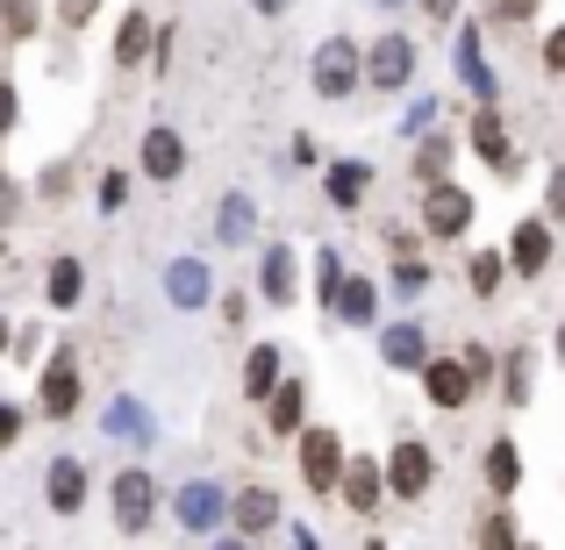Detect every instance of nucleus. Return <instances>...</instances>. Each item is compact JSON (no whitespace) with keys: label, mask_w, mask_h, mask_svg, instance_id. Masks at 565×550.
<instances>
[{"label":"nucleus","mask_w":565,"mask_h":550,"mask_svg":"<svg viewBox=\"0 0 565 550\" xmlns=\"http://www.w3.org/2000/svg\"><path fill=\"white\" fill-rule=\"evenodd\" d=\"M472 222H480V201H472L466 180H437V186H423V201H415V229H423L429 244H466Z\"/></svg>","instance_id":"f257e3e1"},{"label":"nucleus","mask_w":565,"mask_h":550,"mask_svg":"<svg viewBox=\"0 0 565 550\" xmlns=\"http://www.w3.org/2000/svg\"><path fill=\"white\" fill-rule=\"evenodd\" d=\"M108 515H115V529L122 537H143V529L166 515V486H158V472L151 465H122L108 479Z\"/></svg>","instance_id":"f03ea898"},{"label":"nucleus","mask_w":565,"mask_h":550,"mask_svg":"<svg viewBox=\"0 0 565 550\" xmlns=\"http://www.w3.org/2000/svg\"><path fill=\"white\" fill-rule=\"evenodd\" d=\"M308 86H316V100L365 94V43L359 36H322L316 57H308Z\"/></svg>","instance_id":"7ed1b4c3"},{"label":"nucleus","mask_w":565,"mask_h":550,"mask_svg":"<svg viewBox=\"0 0 565 550\" xmlns=\"http://www.w3.org/2000/svg\"><path fill=\"white\" fill-rule=\"evenodd\" d=\"M294 465H301V486H308V494H337V486H344L351 451H344V436H337V429L308 422L301 436H294Z\"/></svg>","instance_id":"20e7f679"},{"label":"nucleus","mask_w":565,"mask_h":550,"mask_svg":"<svg viewBox=\"0 0 565 550\" xmlns=\"http://www.w3.org/2000/svg\"><path fill=\"white\" fill-rule=\"evenodd\" d=\"M250 293H258L265 308H294L308 293V265H301V250H294L287 236H265L258 244V287Z\"/></svg>","instance_id":"39448f33"},{"label":"nucleus","mask_w":565,"mask_h":550,"mask_svg":"<svg viewBox=\"0 0 565 550\" xmlns=\"http://www.w3.org/2000/svg\"><path fill=\"white\" fill-rule=\"evenodd\" d=\"M415 72H423V51H415V36L386 29L380 43H365V94H408Z\"/></svg>","instance_id":"423d86ee"},{"label":"nucleus","mask_w":565,"mask_h":550,"mask_svg":"<svg viewBox=\"0 0 565 550\" xmlns=\"http://www.w3.org/2000/svg\"><path fill=\"white\" fill-rule=\"evenodd\" d=\"M466 151L480 158L494 180H515V172H523V151H515L509 115H501V108H472V115H466Z\"/></svg>","instance_id":"0eeeda50"},{"label":"nucleus","mask_w":565,"mask_h":550,"mask_svg":"<svg viewBox=\"0 0 565 550\" xmlns=\"http://www.w3.org/2000/svg\"><path fill=\"white\" fill-rule=\"evenodd\" d=\"M79 400H86L79 358L57 344L51 358H43V371H36V414H43V422H72V414H79Z\"/></svg>","instance_id":"6e6552de"},{"label":"nucleus","mask_w":565,"mask_h":550,"mask_svg":"<svg viewBox=\"0 0 565 550\" xmlns=\"http://www.w3.org/2000/svg\"><path fill=\"white\" fill-rule=\"evenodd\" d=\"M415 386H423V400H429L437 414H466L472 400H480V379L466 371V358H458V351H437V358L415 371Z\"/></svg>","instance_id":"1a4fd4ad"},{"label":"nucleus","mask_w":565,"mask_h":550,"mask_svg":"<svg viewBox=\"0 0 565 550\" xmlns=\"http://www.w3.org/2000/svg\"><path fill=\"white\" fill-rule=\"evenodd\" d=\"M386 494L394 500H423L429 486H437V451H429L423 436H401V443H386Z\"/></svg>","instance_id":"9d476101"},{"label":"nucleus","mask_w":565,"mask_h":550,"mask_svg":"<svg viewBox=\"0 0 565 550\" xmlns=\"http://www.w3.org/2000/svg\"><path fill=\"white\" fill-rule=\"evenodd\" d=\"M166 508H172V522H180L186 537H222V529H230V494H222L215 479H186Z\"/></svg>","instance_id":"9b49d317"},{"label":"nucleus","mask_w":565,"mask_h":550,"mask_svg":"<svg viewBox=\"0 0 565 550\" xmlns=\"http://www.w3.org/2000/svg\"><path fill=\"white\" fill-rule=\"evenodd\" d=\"M451 72H458V86L472 94V108H501V79H494V65H487V51H480V22L458 29V43H451Z\"/></svg>","instance_id":"f8f14e48"},{"label":"nucleus","mask_w":565,"mask_h":550,"mask_svg":"<svg viewBox=\"0 0 565 550\" xmlns=\"http://www.w3.org/2000/svg\"><path fill=\"white\" fill-rule=\"evenodd\" d=\"M552 229H558V222H544V215H523L509 229V244H501V250H509V272L515 279H544V272H552V250H558Z\"/></svg>","instance_id":"ddd939ff"},{"label":"nucleus","mask_w":565,"mask_h":550,"mask_svg":"<svg viewBox=\"0 0 565 550\" xmlns=\"http://www.w3.org/2000/svg\"><path fill=\"white\" fill-rule=\"evenodd\" d=\"M137 172H143V180H158V186H180L186 180V137L172 122H151V129H143V143H137Z\"/></svg>","instance_id":"4468645a"},{"label":"nucleus","mask_w":565,"mask_h":550,"mask_svg":"<svg viewBox=\"0 0 565 550\" xmlns=\"http://www.w3.org/2000/svg\"><path fill=\"white\" fill-rule=\"evenodd\" d=\"M337 500H344L351 515H365V522H373V515H386V500H394V494H386V465H380V457H365V451H351Z\"/></svg>","instance_id":"2eb2a0df"},{"label":"nucleus","mask_w":565,"mask_h":550,"mask_svg":"<svg viewBox=\"0 0 565 550\" xmlns=\"http://www.w3.org/2000/svg\"><path fill=\"white\" fill-rule=\"evenodd\" d=\"M279 522H287V515H279V494L265 479H250V486H236V494H230V529H236V537L258 543V537H273Z\"/></svg>","instance_id":"dca6fc26"},{"label":"nucleus","mask_w":565,"mask_h":550,"mask_svg":"<svg viewBox=\"0 0 565 550\" xmlns=\"http://www.w3.org/2000/svg\"><path fill=\"white\" fill-rule=\"evenodd\" d=\"M373 158H330V165H322V201L337 207V215H359L365 207V193H373Z\"/></svg>","instance_id":"f3484780"},{"label":"nucleus","mask_w":565,"mask_h":550,"mask_svg":"<svg viewBox=\"0 0 565 550\" xmlns=\"http://www.w3.org/2000/svg\"><path fill=\"white\" fill-rule=\"evenodd\" d=\"M429 358H437V344H429V330L415 315H401V322H386V330H380V365L386 371H423Z\"/></svg>","instance_id":"a211bd4d"},{"label":"nucleus","mask_w":565,"mask_h":550,"mask_svg":"<svg viewBox=\"0 0 565 550\" xmlns=\"http://www.w3.org/2000/svg\"><path fill=\"white\" fill-rule=\"evenodd\" d=\"M215 272H207V258H172L166 265V301L180 308V315H201V308H215Z\"/></svg>","instance_id":"6ab92c4d"},{"label":"nucleus","mask_w":565,"mask_h":550,"mask_svg":"<svg viewBox=\"0 0 565 550\" xmlns=\"http://www.w3.org/2000/svg\"><path fill=\"white\" fill-rule=\"evenodd\" d=\"M86 494H94V472H86V457H51V472H43V500H51V515H79L86 508Z\"/></svg>","instance_id":"aec40b11"},{"label":"nucleus","mask_w":565,"mask_h":550,"mask_svg":"<svg viewBox=\"0 0 565 550\" xmlns=\"http://www.w3.org/2000/svg\"><path fill=\"white\" fill-rule=\"evenodd\" d=\"M265 236V215H258V201H250L244 186H230L215 201V244L222 250H244V244H258Z\"/></svg>","instance_id":"412c9836"},{"label":"nucleus","mask_w":565,"mask_h":550,"mask_svg":"<svg viewBox=\"0 0 565 550\" xmlns=\"http://www.w3.org/2000/svg\"><path fill=\"white\" fill-rule=\"evenodd\" d=\"M279 379H287V351H279V344H265V336H258V344L244 351V365H236V393H244V400H258V408H265V400L279 393Z\"/></svg>","instance_id":"4be33fe9"},{"label":"nucleus","mask_w":565,"mask_h":550,"mask_svg":"<svg viewBox=\"0 0 565 550\" xmlns=\"http://www.w3.org/2000/svg\"><path fill=\"white\" fill-rule=\"evenodd\" d=\"M301 429H308V379H301V371H287V379H279V393L265 400V436L294 443Z\"/></svg>","instance_id":"5701e85b"},{"label":"nucleus","mask_w":565,"mask_h":550,"mask_svg":"<svg viewBox=\"0 0 565 550\" xmlns=\"http://www.w3.org/2000/svg\"><path fill=\"white\" fill-rule=\"evenodd\" d=\"M100 429H108L115 443H129V451H151L158 443V422H151V408H143L137 393H115L108 408H100Z\"/></svg>","instance_id":"b1692460"},{"label":"nucleus","mask_w":565,"mask_h":550,"mask_svg":"<svg viewBox=\"0 0 565 550\" xmlns=\"http://www.w3.org/2000/svg\"><path fill=\"white\" fill-rule=\"evenodd\" d=\"M151 57H158V22L143 8H122V22H115V65L151 72Z\"/></svg>","instance_id":"393cba45"},{"label":"nucleus","mask_w":565,"mask_h":550,"mask_svg":"<svg viewBox=\"0 0 565 550\" xmlns=\"http://www.w3.org/2000/svg\"><path fill=\"white\" fill-rule=\"evenodd\" d=\"M480 479H487V500H515V494H523V443L494 436L487 457H480Z\"/></svg>","instance_id":"a878e982"},{"label":"nucleus","mask_w":565,"mask_h":550,"mask_svg":"<svg viewBox=\"0 0 565 550\" xmlns=\"http://www.w3.org/2000/svg\"><path fill=\"white\" fill-rule=\"evenodd\" d=\"M43 301H51L57 315H72V308L86 301V265L72 258V250H57V258L43 265Z\"/></svg>","instance_id":"bb28decb"},{"label":"nucleus","mask_w":565,"mask_h":550,"mask_svg":"<svg viewBox=\"0 0 565 550\" xmlns=\"http://www.w3.org/2000/svg\"><path fill=\"white\" fill-rule=\"evenodd\" d=\"M344 250H337V244H316V258H308V287H316V308H322V315H330L337 322V293H344Z\"/></svg>","instance_id":"cd10ccee"},{"label":"nucleus","mask_w":565,"mask_h":550,"mask_svg":"<svg viewBox=\"0 0 565 550\" xmlns=\"http://www.w3.org/2000/svg\"><path fill=\"white\" fill-rule=\"evenodd\" d=\"M451 165H458V137L451 129H429L423 143H415V186H437V180H451Z\"/></svg>","instance_id":"c85d7f7f"},{"label":"nucleus","mask_w":565,"mask_h":550,"mask_svg":"<svg viewBox=\"0 0 565 550\" xmlns=\"http://www.w3.org/2000/svg\"><path fill=\"white\" fill-rule=\"evenodd\" d=\"M337 322L344 330H380V279H344V293H337Z\"/></svg>","instance_id":"c756f323"},{"label":"nucleus","mask_w":565,"mask_h":550,"mask_svg":"<svg viewBox=\"0 0 565 550\" xmlns=\"http://www.w3.org/2000/svg\"><path fill=\"white\" fill-rule=\"evenodd\" d=\"M494 386H501V400H509V408H530V393H537V358H530L523 344H509V351H501Z\"/></svg>","instance_id":"7c9ffc66"},{"label":"nucleus","mask_w":565,"mask_h":550,"mask_svg":"<svg viewBox=\"0 0 565 550\" xmlns=\"http://www.w3.org/2000/svg\"><path fill=\"white\" fill-rule=\"evenodd\" d=\"M509 279H515L509 250H466V293H472V301H494Z\"/></svg>","instance_id":"2f4dec72"},{"label":"nucleus","mask_w":565,"mask_h":550,"mask_svg":"<svg viewBox=\"0 0 565 550\" xmlns=\"http://www.w3.org/2000/svg\"><path fill=\"white\" fill-rule=\"evenodd\" d=\"M429 287H437V272H429L423 258H394V265H386V293H394L401 308H415Z\"/></svg>","instance_id":"473e14b6"},{"label":"nucleus","mask_w":565,"mask_h":550,"mask_svg":"<svg viewBox=\"0 0 565 550\" xmlns=\"http://www.w3.org/2000/svg\"><path fill=\"white\" fill-rule=\"evenodd\" d=\"M472 550H523V537H515V515H509V500H494V508L480 515V529H472Z\"/></svg>","instance_id":"72a5a7b5"},{"label":"nucleus","mask_w":565,"mask_h":550,"mask_svg":"<svg viewBox=\"0 0 565 550\" xmlns=\"http://www.w3.org/2000/svg\"><path fill=\"white\" fill-rule=\"evenodd\" d=\"M444 108H451V100H437V94H415V100H408V115H401V137H408V143H423L429 129H444Z\"/></svg>","instance_id":"f704fd0d"},{"label":"nucleus","mask_w":565,"mask_h":550,"mask_svg":"<svg viewBox=\"0 0 565 550\" xmlns=\"http://www.w3.org/2000/svg\"><path fill=\"white\" fill-rule=\"evenodd\" d=\"M129 193H137V180H129L122 165H108V172H100V186H94V207H100V215H122Z\"/></svg>","instance_id":"c9c22d12"},{"label":"nucleus","mask_w":565,"mask_h":550,"mask_svg":"<svg viewBox=\"0 0 565 550\" xmlns=\"http://www.w3.org/2000/svg\"><path fill=\"white\" fill-rule=\"evenodd\" d=\"M0 36H8V43L36 36V0H0Z\"/></svg>","instance_id":"e433bc0d"},{"label":"nucleus","mask_w":565,"mask_h":550,"mask_svg":"<svg viewBox=\"0 0 565 550\" xmlns=\"http://www.w3.org/2000/svg\"><path fill=\"white\" fill-rule=\"evenodd\" d=\"M537 8H544V0H494L487 22H494V29H523V22H537Z\"/></svg>","instance_id":"4c0bfd02"},{"label":"nucleus","mask_w":565,"mask_h":550,"mask_svg":"<svg viewBox=\"0 0 565 550\" xmlns=\"http://www.w3.org/2000/svg\"><path fill=\"white\" fill-rule=\"evenodd\" d=\"M250 301H258V293H244V287H222V293H215V315L230 322V330H244V322H250Z\"/></svg>","instance_id":"58836bf2"},{"label":"nucleus","mask_w":565,"mask_h":550,"mask_svg":"<svg viewBox=\"0 0 565 550\" xmlns=\"http://www.w3.org/2000/svg\"><path fill=\"white\" fill-rule=\"evenodd\" d=\"M287 172H322V151H316V137H308V129H294V143H287Z\"/></svg>","instance_id":"ea45409f"},{"label":"nucleus","mask_w":565,"mask_h":550,"mask_svg":"<svg viewBox=\"0 0 565 550\" xmlns=\"http://www.w3.org/2000/svg\"><path fill=\"white\" fill-rule=\"evenodd\" d=\"M36 201H72V165H65V158H57V165H43Z\"/></svg>","instance_id":"a19ab883"},{"label":"nucleus","mask_w":565,"mask_h":550,"mask_svg":"<svg viewBox=\"0 0 565 550\" xmlns=\"http://www.w3.org/2000/svg\"><path fill=\"white\" fill-rule=\"evenodd\" d=\"M458 358H466V371H472V379H494V371H501V351H487V344H466V351H458Z\"/></svg>","instance_id":"79ce46f5"},{"label":"nucleus","mask_w":565,"mask_h":550,"mask_svg":"<svg viewBox=\"0 0 565 550\" xmlns=\"http://www.w3.org/2000/svg\"><path fill=\"white\" fill-rule=\"evenodd\" d=\"M94 14H100V0H57V29H65V36H72V29H86Z\"/></svg>","instance_id":"37998d69"},{"label":"nucleus","mask_w":565,"mask_h":550,"mask_svg":"<svg viewBox=\"0 0 565 550\" xmlns=\"http://www.w3.org/2000/svg\"><path fill=\"white\" fill-rule=\"evenodd\" d=\"M544 222H565V165L544 172Z\"/></svg>","instance_id":"c03bdc74"},{"label":"nucleus","mask_w":565,"mask_h":550,"mask_svg":"<svg viewBox=\"0 0 565 550\" xmlns=\"http://www.w3.org/2000/svg\"><path fill=\"white\" fill-rule=\"evenodd\" d=\"M22 422H29V408H14V400L0 393V451H14V436H22Z\"/></svg>","instance_id":"a18cd8bd"},{"label":"nucleus","mask_w":565,"mask_h":550,"mask_svg":"<svg viewBox=\"0 0 565 550\" xmlns=\"http://www.w3.org/2000/svg\"><path fill=\"white\" fill-rule=\"evenodd\" d=\"M537 65L552 72V79H565V22L552 29V36H544V51H537Z\"/></svg>","instance_id":"49530a36"},{"label":"nucleus","mask_w":565,"mask_h":550,"mask_svg":"<svg viewBox=\"0 0 565 550\" xmlns=\"http://www.w3.org/2000/svg\"><path fill=\"white\" fill-rule=\"evenodd\" d=\"M14 122H22V94L14 79H0V137H14Z\"/></svg>","instance_id":"de8ad7c7"},{"label":"nucleus","mask_w":565,"mask_h":550,"mask_svg":"<svg viewBox=\"0 0 565 550\" xmlns=\"http://www.w3.org/2000/svg\"><path fill=\"white\" fill-rule=\"evenodd\" d=\"M386 250L394 258H423V229H386Z\"/></svg>","instance_id":"09e8293b"},{"label":"nucleus","mask_w":565,"mask_h":550,"mask_svg":"<svg viewBox=\"0 0 565 550\" xmlns=\"http://www.w3.org/2000/svg\"><path fill=\"white\" fill-rule=\"evenodd\" d=\"M415 8H423V14H429V22H437V29H451V22H458V8H466V0H415Z\"/></svg>","instance_id":"8fccbe9b"},{"label":"nucleus","mask_w":565,"mask_h":550,"mask_svg":"<svg viewBox=\"0 0 565 550\" xmlns=\"http://www.w3.org/2000/svg\"><path fill=\"white\" fill-rule=\"evenodd\" d=\"M207 550H258V543H250V537H236V529H222V537L207 543Z\"/></svg>","instance_id":"3c124183"},{"label":"nucleus","mask_w":565,"mask_h":550,"mask_svg":"<svg viewBox=\"0 0 565 550\" xmlns=\"http://www.w3.org/2000/svg\"><path fill=\"white\" fill-rule=\"evenodd\" d=\"M250 8H258L265 22H279V14H294V0H250Z\"/></svg>","instance_id":"603ef678"},{"label":"nucleus","mask_w":565,"mask_h":550,"mask_svg":"<svg viewBox=\"0 0 565 550\" xmlns=\"http://www.w3.org/2000/svg\"><path fill=\"white\" fill-rule=\"evenodd\" d=\"M294 550H322V537H316V529H301V522H294Z\"/></svg>","instance_id":"864d4df0"},{"label":"nucleus","mask_w":565,"mask_h":550,"mask_svg":"<svg viewBox=\"0 0 565 550\" xmlns=\"http://www.w3.org/2000/svg\"><path fill=\"white\" fill-rule=\"evenodd\" d=\"M0 358H14V322L0 315Z\"/></svg>","instance_id":"5fc2aeb1"},{"label":"nucleus","mask_w":565,"mask_h":550,"mask_svg":"<svg viewBox=\"0 0 565 550\" xmlns=\"http://www.w3.org/2000/svg\"><path fill=\"white\" fill-rule=\"evenodd\" d=\"M0 201H14V186H8V158H0Z\"/></svg>","instance_id":"6e6d98bb"},{"label":"nucleus","mask_w":565,"mask_h":550,"mask_svg":"<svg viewBox=\"0 0 565 550\" xmlns=\"http://www.w3.org/2000/svg\"><path fill=\"white\" fill-rule=\"evenodd\" d=\"M552 351H558V365H565V322H558V336H552Z\"/></svg>","instance_id":"4d7b16f0"},{"label":"nucleus","mask_w":565,"mask_h":550,"mask_svg":"<svg viewBox=\"0 0 565 550\" xmlns=\"http://www.w3.org/2000/svg\"><path fill=\"white\" fill-rule=\"evenodd\" d=\"M373 8H386V14H401V8H408V0H373Z\"/></svg>","instance_id":"13d9d810"},{"label":"nucleus","mask_w":565,"mask_h":550,"mask_svg":"<svg viewBox=\"0 0 565 550\" xmlns=\"http://www.w3.org/2000/svg\"><path fill=\"white\" fill-rule=\"evenodd\" d=\"M365 550H386V543H380V537H373V543H365Z\"/></svg>","instance_id":"bf43d9fd"},{"label":"nucleus","mask_w":565,"mask_h":550,"mask_svg":"<svg viewBox=\"0 0 565 550\" xmlns=\"http://www.w3.org/2000/svg\"><path fill=\"white\" fill-rule=\"evenodd\" d=\"M523 550H537V543H523Z\"/></svg>","instance_id":"052dcab7"}]
</instances>
